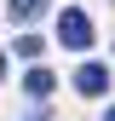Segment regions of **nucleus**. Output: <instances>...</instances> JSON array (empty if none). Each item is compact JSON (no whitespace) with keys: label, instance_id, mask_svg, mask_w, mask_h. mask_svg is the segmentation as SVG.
I'll use <instances>...</instances> for the list:
<instances>
[{"label":"nucleus","instance_id":"obj_2","mask_svg":"<svg viewBox=\"0 0 115 121\" xmlns=\"http://www.w3.org/2000/svg\"><path fill=\"white\" fill-rule=\"evenodd\" d=\"M104 86H109V69H104V64H81V69H75V92H86V98H98Z\"/></svg>","mask_w":115,"mask_h":121},{"label":"nucleus","instance_id":"obj_7","mask_svg":"<svg viewBox=\"0 0 115 121\" xmlns=\"http://www.w3.org/2000/svg\"><path fill=\"white\" fill-rule=\"evenodd\" d=\"M0 75H6V52H0Z\"/></svg>","mask_w":115,"mask_h":121},{"label":"nucleus","instance_id":"obj_3","mask_svg":"<svg viewBox=\"0 0 115 121\" xmlns=\"http://www.w3.org/2000/svg\"><path fill=\"white\" fill-rule=\"evenodd\" d=\"M23 92H29V98H52V75H46V69H29Z\"/></svg>","mask_w":115,"mask_h":121},{"label":"nucleus","instance_id":"obj_1","mask_svg":"<svg viewBox=\"0 0 115 121\" xmlns=\"http://www.w3.org/2000/svg\"><path fill=\"white\" fill-rule=\"evenodd\" d=\"M58 40H63L69 52H86V46H92V17H86V12H75V6L58 12Z\"/></svg>","mask_w":115,"mask_h":121},{"label":"nucleus","instance_id":"obj_4","mask_svg":"<svg viewBox=\"0 0 115 121\" xmlns=\"http://www.w3.org/2000/svg\"><path fill=\"white\" fill-rule=\"evenodd\" d=\"M40 12H46V0H12V17L17 23H35Z\"/></svg>","mask_w":115,"mask_h":121},{"label":"nucleus","instance_id":"obj_5","mask_svg":"<svg viewBox=\"0 0 115 121\" xmlns=\"http://www.w3.org/2000/svg\"><path fill=\"white\" fill-rule=\"evenodd\" d=\"M17 52H23V58H40V52H46V40H40V35H17Z\"/></svg>","mask_w":115,"mask_h":121},{"label":"nucleus","instance_id":"obj_6","mask_svg":"<svg viewBox=\"0 0 115 121\" xmlns=\"http://www.w3.org/2000/svg\"><path fill=\"white\" fill-rule=\"evenodd\" d=\"M104 121H115V104H109V110H104Z\"/></svg>","mask_w":115,"mask_h":121}]
</instances>
